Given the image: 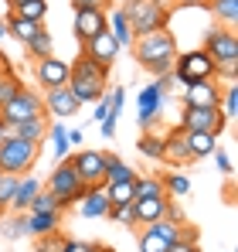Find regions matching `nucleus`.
<instances>
[{"instance_id":"nucleus-1","label":"nucleus","mask_w":238,"mask_h":252,"mask_svg":"<svg viewBox=\"0 0 238 252\" xmlns=\"http://www.w3.org/2000/svg\"><path fill=\"white\" fill-rule=\"evenodd\" d=\"M133 55H136V62L153 75V79H163V75H170V68H174V58H177V38L170 34V28H163V31H150V34H140L133 48H129Z\"/></svg>"},{"instance_id":"nucleus-2","label":"nucleus","mask_w":238,"mask_h":252,"mask_svg":"<svg viewBox=\"0 0 238 252\" xmlns=\"http://www.w3.org/2000/svg\"><path fill=\"white\" fill-rule=\"evenodd\" d=\"M68 89H72V95L79 99V106L85 102H99L106 92H109V68H102V65H95L89 55H82L75 62H68Z\"/></svg>"},{"instance_id":"nucleus-3","label":"nucleus","mask_w":238,"mask_h":252,"mask_svg":"<svg viewBox=\"0 0 238 252\" xmlns=\"http://www.w3.org/2000/svg\"><path fill=\"white\" fill-rule=\"evenodd\" d=\"M119 7H122L126 21H129L133 38L150 34V31H163L167 21H170V7L163 0H122Z\"/></svg>"},{"instance_id":"nucleus-4","label":"nucleus","mask_w":238,"mask_h":252,"mask_svg":"<svg viewBox=\"0 0 238 252\" xmlns=\"http://www.w3.org/2000/svg\"><path fill=\"white\" fill-rule=\"evenodd\" d=\"M44 191L58 201V211H65V208H72V205H79L89 188L79 181V174H75V167H72V160L65 157V160H58L55 170L48 174V188H44Z\"/></svg>"},{"instance_id":"nucleus-5","label":"nucleus","mask_w":238,"mask_h":252,"mask_svg":"<svg viewBox=\"0 0 238 252\" xmlns=\"http://www.w3.org/2000/svg\"><path fill=\"white\" fill-rule=\"evenodd\" d=\"M170 79L180 85L191 82H214V62L204 48H191V51H177L174 58V68H170Z\"/></svg>"},{"instance_id":"nucleus-6","label":"nucleus","mask_w":238,"mask_h":252,"mask_svg":"<svg viewBox=\"0 0 238 252\" xmlns=\"http://www.w3.org/2000/svg\"><path fill=\"white\" fill-rule=\"evenodd\" d=\"M38 154H41V143L21 140V136H3V140H0V174L24 177L28 170L34 167Z\"/></svg>"},{"instance_id":"nucleus-7","label":"nucleus","mask_w":238,"mask_h":252,"mask_svg":"<svg viewBox=\"0 0 238 252\" xmlns=\"http://www.w3.org/2000/svg\"><path fill=\"white\" fill-rule=\"evenodd\" d=\"M174 82L170 75H163V79H153L150 85H143L140 89V95H136V120L143 126V133H153V126H157L160 113H163V106H167V85Z\"/></svg>"},{"instance_id":"nucleus-8","label":"nucleus","mask_w":238,"mask_h":252,"mask_svg":"<svg viewBox=\"0 0 238 252\" xmlns=\"http://www.w3.org/2000/svg\"><path fill=\"white\" fill-rule=\"evenodd\" d=\"M0 116L7 123H24V120H34V116H44V95L31 92V89H17L7 106L0 109Z\"/></svg>"},{"instance_id":"nucleus-9","label":"nucleus","mask_w":238,"mask_h":252,"mask_svg":"<svg viewBox=\"0 0 238 252\" xmlns=\"http://www.w3.org/2000/svg\"><path fill=\"white\" fill-rule=\"evenodd\" d=\"M180 129L184 133H211V136H221V129L228 126V120L218 113V109H201V106H184L180 113Z\"/></svg>"},{"instance_id":"nucleus-10","label":"nucleus","mask_w":238,"mask_h":252,"mask_svg":"<svg viewBox=\"0 0 238 252\" xmlns=\"http://www.w3.org/2000/svg\"><path fill=\"white\" fill-rule=\"evenodd\" d=\"M184 225H187V221H184ZM184 225L167 221V218H160L153 225H143V232H140V252H167L180 239V228H184Z\"/></svg>"},{"instance_id":"nucleus-11","label":"nucleus","mask_w":238,"mask_h":252,"mask_svg":"<svg viewBox=\"0 0 238 252\" xmlns=\"http://www.w3.org/2000/svg\"><path fill=\"white\" fill-rule=\"evenodd\" d=\"M68 160H72V167L85 188L106 184V154L102 150H79V154H68Z\"/></svg>"},{"instance_id":"nucleus-12","label":"nucleus","mask_w":238,"mask_h":252,"mask_svg":"<svg viewBox=\"0 0 238 252\" xmlns=\"http://www.w3.org/2000/svg\"><path fill=\"white\" fill-rule=\"evenodd\" d=\"M204 51L211 55L214 68L218 65H232V62H238V34L228 31V28H211L204 34Z\"/></svg>"},{"instance_id":"nucleus-13","label":"nucleus","mask_w":238,"mask_h":252,"mask_svg":"<svg viewBox=\"0 0 238 252\" xmlns=\"http://www.w3.org/2000/svg\"><path fill=\"white\" fill-rule=\"evenodd\" d=\"M109 24H106V10L102 7H75V41L85 44L92 41L95 34H102Z\"/></svg>"},{"instance_id":"nucleus-14","label":"nucleus","mask_w":238,"mask_h":252,"mask_svg":"<svg viewBox=\"0 0 238 252\" xmlns=\"http://www.w3.org/2000/svg\"><path fill=\"white\" fill-rule=\"evenodd\" d=\"M75 113H79V99L72 95L68 85L48 89V95H44V116H51L55 123H61L65 116H75Z\"/></svg>"},{"instance_id":"nucleus-15","label":"nucleus","mask_w":238,"mask_h":252,"mask_svg":"<svg viewBox=\"0 0 238 252\" xmlns=\"http://www.w3.org/2000/svg\"><path fill=\"white\" fill-rule=\"evenodd\" d=\"M68 62H61V58H41L34 62V79H38L41 89H61V85H68Z\"/></svg>"},{"instance_id":"nucleus-16","label":"nucleus","mask_w":238,"mask_h":252,"mask_svg":"<svg viewBox=\"0 0 238 252\" xmlns=\"http://www.w3.org/2000/svg\"><path fill=\"white\" fill-rule=\"evenodd\" d=\"M163 164H170L174 170L191 164V150H187V133L180 126H174L170 133H163Z\"/></svg>"},{"instance_id":"nucleus-17","label":"nucleus","mask_w":238,"mask_h":252,"mask_svg":"<svg viewBox=\"0 0 238 252\" xmlns=\"http://www.w3.org/2000/svg\"><path fill=\"white\" fill-rule=\"evenodd\" d=\"M82 55H89L95 65H102V68H113V62L119 58V44L116 38L109 34V28L102 31V34H95L92 41H85L82 44Z\"/></svg>"},{"instance_id":"nucleus-18","label":"nucleus","mask_w":238,"mask_h":252,"mask_svg":"<svg viewBox=\"0 0 238 252\" xmlns=\"http://www.w3.org/2000/svg\"><path fill=\"white\" fill-rule=\"evenodd\" d=\"M218 102H221V85L218 82H191V85H184V106L218 109Z\"/></svg>"},{"instance_id":"nucleus-19","label":"nucleus","mask_w":238,"mask_h":252,"mask_svg":"<svg viewBox=\"0 0 238 252\" xmlns=\"http://www.w3.org/2000/svg\"><path fill=\"white\" fill-rule=\"evenodd\" d=\"M38 191H41V181L31 177V174H24V177L17 181V191H14V198H10L7 208L14 211V215H28V205H31V198H34Z\"/></svg>"},{"instance_id":"nucleus-20","label":"nucleus","mask_w":238,"mask_h":252,"mask_svg":"<svg viewBox=\"0 0 238 252\" xmlns=\"http://www.w3.org/2000/svg\"><path fill=\"white\" fill-rule=\"evenodd\" d=\"M106 24H109V34L116 38L119 51H126V48H133V31H129V21H126V14H122V7H113V10H106Z\"/></svg>"},{"instance_id":"nucleus-21","label":"nucleus","mask_w":238,"mask_h":252,"mask_svg":"<svg viewBox=\"0 0 238 252\" xmlns=\"http://www.w3.org/2000/svg\"><path fill=\"white\" fill-rule=\"evenodd\" d=\"M167 205H170V198H140V201H133L136 225H153L160 218H167Z\"/></svg>"},{"instance_id":"nucleus-22","label":"nucleus","mask_w":238,"mask_h":252,"mask_svg":"<svg viewBox=\"0 0 238 252\" xmlns=\"http://www.w3.org/2000/svg\"><path fill=\"white\" fill-rule=\"evenodd\" d=\"M109 208H113V205H109V198H106V184H102V188H89L85 198L79 201V211L85 218H106Z\"/></svg>"},{"instance_id":"nucleus-23","label":"nucleus","mask_w":238,"mask_h":252,"mask_svg":"<svg viewBox=\"0 0 238 252\" xmlns=\"http://www.w3.org/2000/svg\"><path fill=\"white\" fill-rule=\"evenodd\" d=\"M61 225V211H41V215H28V235H55Z\"/></svg>"},{"instance_id":"nucleus-24","label":"nucleus","mask_w":238,"mask_h":252,"mask_svg":"<svg viewBox=\"0 0 238 252\" xmlns=\"http://www.w3.org/2000/svg\"><path fill=\"white\" fill-rule=\"evenodd\" d=\"M48 126H51L48 116H34V120H24V123H14V136L31 140V143H44L48 140Z\"/></svg>"},{"instance_id":"nucleus-25","label":"nucleus","mask_w":238,"mask_h":252,"mask_svg":"<svg viewBox=\"0 0 238 252\" xmlns=\"http://www.w3.org/2000/svg\"><path fill=\"white\" fill-rule=\"evenodd\" d=\"M160 181H163V194H167L170 201L191 198V177H187L184 170H170V174H163Z\"/></svg>"},{"instance_id":"nucleus-26","label":"nucleus","mask_w":238,"mask_h":252,"mask_svg":"<svg viewBox=\"0 0 238 252\" xmlns=\"http://www.w3.org/2000/svg\"><path fill=\"white\" fill-rule=\"evenodd\" d=\"M204 7L214 14V21L228 31H235L238 24V0H204Z\"/></svg>"},{"instance_id":"nucleus-27","label":"nucleus","mask_w":238,"mask_h":252,"mask_svg":"<svg viewBox=\"0 0 238 252\" xmlns=\"http://www.w3.org/2000/svg\"><path fill=\"white\" fill-rule=\"evenodd\" d=\"M187 150H191V160H204L218 150V136L211 133H187Z\"/></svg>"},{"instance_id":"nucleus-28","label":"nucleus","mask_w":238,"mask_h":252,"mask_svg":"<svg viewBox=\"0 0 238 252\" xmlns=\"http://www.w3.org/2000/svg\"><path fill=\"white\" fill-rule=\"evenodd\" d=\"M41 31V24H34V21H24L21 14H10L7 17V38H17L21 44H28L34 34Z\"/></svg>"},{"instance_id":"nucleus-29","label":"nucleus","mask_w":238,"mask_h":252,"mask_svg":"<svg viewBox=\"0 0 238 252\" xmlns=\"http://www.w3.org/2000/svg\"><path fill=\"white\" fill-rule=\"evenodd\" d=\"M24 51H28V55H31L34 62H41V58H51V55H55V34L41 28L38 34H34L31 41L24 44Z\"/></svg>"},{"instance_id":"nucleus-30","label":"nucleus","mask_w":238,"mask_h":252,"mask_svg":"<svg viewBox=\"0 0 238 252\" xmlns=\"http://www.w3.org/2000/svg\"><path fill=\"white\" fill-rule=\"evenodd\" d=\"M136 170L126 160H119L116 154H106V184H119V181H133Z\"/></svg>"},{"instance_id":"nucleus-31","label":"nucleus","mask_w":238,"mask_h":252,"mask_svg":"<svg viewBox=\"0 0 238 252\" xmlns=\"http://www.w3.org/2000/svg\"><path fill=\"white\" fill-rule=\"evenodd\" d=\"M140 198H167L163 194V181L160 174H147V177H136V191H133V201Z\"/></svg>"},{"instance_id":"nucleus-32","label":"nucleus","mask_w":238,"mask_h":252,"mask_svg":"<svg viewBox=\"0 0 238 252\" xmlns=\"http://www.w3.org/2000/svg\"><path fill=\"white\" fill-rule=\"evenodd\" d=\"M136 150H140L147 160H163V136H160L157 129H153V133H143V136L136 140Z\"/></svg>"},{"instance_id":"nucleus-33","label":"nucleus","mask_w":238,"mask_h":252,"mask_svg":"<svg viewBox=\"0 0 238 252\" xmlns=\"http://www.w3.org/2000/svg\"><path fill=\"white\" fill-rule=\"evenodd\" d=\"M48 136H51V150H55V160H65L68 157V126L65 123H51L48 126Z\"/></svg>"},{"instance_id":"nucleus-34","label":"nucleus","mask_w":238,"mask_h":252,"mask_svg":"<svg viewBox=\"0 0 238 252\" xmlns=\"http://www.w3.org/2000/svg\"><path fill=\"white\" fill-rule=\"evenodd\" d=\"M136 177H140V174H136ZM136 177H133V181H119V184H106V198H109V205H126V201H133Z\"/></svg>"},{"instance_id":"nucleus-35","label":"nucleus","mask_w":238,"mask_h":252,"mask_svg":"<svg viewBox=\"0 0 238 252\" xmlns=\"http://www.w3.org/2000/svg\"><path fill=\"white\" fill-rule=\"evenodd\" d=\"M0 235L3 239H24L28 235V215H10V218H0Z\"/></svg>"},{"instance_id":"nucleus-36","label":"nucleus","mask_w":238,"mask_h":252,"mask_svg":"<svg viewBox=\"0 0 238 252\" xmlns=\"http://www.w3.org/2000/svg\"><path fill=\"white\" fill-rule=\"evenodd\" d=\"M17 89H21L17 75L10 72V65H3V68H0V109L7 106V99H10V95H14Z\"/></svg>"},{"instance_id":"nucleus-37","label":"nucleus","mask_w":238,"mask_h":252,"mask_svg":"<svg viewBox=\"0 0 238 252\" xmlns=\"http://www.w3.org/2000/svg\"><path fill=\"white\" fill-rule=\"evenodd\" d=\"M14 14H21L24 21H34V24H41V21H44V14H48V0H28V3H21Z\"/></svg>"},{"instance_id":"nucleus-38","label":"nucleus","mask_w":238,"mask_h":252,"mask_svg":"<svg viewBox=\"0 0 238 252\" xmlns=\"http://www.w3.org/2000/svg\"><path fill=\"white\" fill-rule=\"evenodd\" d=\"M167 252H201V246H198V232L184 225V228H180V239H177V242H174V246H170Z\"/></svg>"},{"instance_id":"nucleus-39","label":"nucleus","mask_w":238,"mask_h":252,"mask_svg":"<svg viewBox=\"0 0 238 252\" xmlns=\"http://www.w3.org/2000/svg\"><path fill=\"white\" fill-rule=\"evenodd\" d=\"M106 218H113L116 225H136V208H133V201H126V205H113Z\"/></svg>"},{"instance_id":"nucleus-40","label":"nucleus","mask_w":238,"mask_h":252,"mask_svg":"<svg viewBox=\"0 0 238 252\" xmlns=\"http://www.w3.org/2000/svg\"><path fill=\"white\" fill-rule=\"evenodd\" d=\"M41 211H58V201H55L44 188H41L38 194L31 198V205H28V215H41Z\"/></svg>"},{"instance_id":"nucleus-41","label":"nucleus","mask_w":238,"mask_h":252,"mask_svg":"<svg viewBox=\"0 0 238 252\" xmlns=\"http://www.w3.org/2000/svg\"><path fill=\"white\" fill-rule=\"evenodd\" d=\"M17 181H21V177H14V174H0V208L3 211H7V205H10L14 191H17Z\"/></svg>"},{"instance_id":"nucleus-42","label":"nucleus","mask_w":238,"mask_h":252,"mask_svg":"<svg viewBox=\"0 0 238 252\" xmlns=\"http://www.w3.org/2000/svg\"><path fill=\"white\" fill-rule=\"evenodd\" d=\"M61 242H65L61 232H55V235H41V239H34V252H58V249H61Z\"/></svg>"},{"instance_id":"nucleus-43","label":"nucleus","mask_w":238,"mask_h":252,"mask_svg":"<svg viewBox=\"0 0 238 252\" xmlns=\"http://www.w3.org/2000/svg\"><path fill=\"white\" fill-rule=\"evenodd\" d=\"M211 157H214V164H218V170H221L225 177H232V170H235V167H232V157H228V154H225L221 147H218V150H214Z\"/></svg>"},{"instance_id":"nucleus-44","label":"nucleus","mask_w":238,"mask_h":252,"mask_svg":"<svg viewBox=\"0 0 238 252\" xmlns=\"http://www.w3.org/2000/svg\"><path fill=\"white\" fill-rule=\"evenodd\" d=\"M109 99H113V109H116V113H122V102H126V89H109Z\"/></svg>"},{"instance_id":"nucleus-45","label":"nucleus","mask_w":238,"mask_h":252,"mask_svg":"<svg viewBox=\"0 0 238 252\" xmlns=\"http://www.w3.org/2000/svg\"><path fill=\"white\" fill-rule=\"evenodd\" d=\"M72 252H102V246H95V242H75Z\"/></svg>"},{"instance_id":"nucleus-46","label":"nucleus","mask_w":238,"mask_h":252,"mask_svg":"<svg viewBox=\"0 0 238 252\" xmlns=\"http://www.w3.org/2000/svg\"><path fill=\"white\" fill-rule=\"evenodd\" d=\"M75 143H85V133L82 129H68V147H75Z\"/></svg>"},{"instance_id":"nucleus-47","label":"nucleus","mask_w":238,"mask_h":252,"mask_svg":"<svg viewBox=\"0 0 238 252\" xmlns=\"http://www.w3.org/2000/svg\"><path fill=\"white\" fill-rule=\"evenodd\" d=\"M3 136H14V123H7V120L0 116V140H3Z\"/></svg>"},{"instance_id":"nucleus-48","label":"nucleus","mask_w":238,"mask_h":252,"mask_svg":"<svg viewBox=\"0 0 238 252\" xmlns=\"http://www.w3.org/2000/svg\"><path fill=\"white\" fill-rule=\"evenodd\" d=\"M72 3H75V7H102L106 0H72Z\"/></svg>"},{"instance_id":"nucleus-49","label":"nucleus","mask_w":238,"mask_h":252,"mask_svg":"<svg viewBox=\"0 0 238 252\" xmlns=\"http://www.w3.org/2000/svg\"><path fill=\"white\" fill-rule=\"evenodd\" d=\"M174 3H180V7H204V0H174Z\"/></svg>"},{"instance_id":"nucleus-50","label":"nucleus","mask_w":238,"mask_h":252,"mask_svg":"<svg viewBox=\"0 0 238 252\" xmlns=\"http://www.w3.org/2000/svg\"><path fill=\"white\" fill-rule=\"evenodd\" d=\"M72 249H75V239H65V242H61V249H58V252H72Z\"/></svg>"},{"instance_id":"nucleus-51","label":"nucleus","mask_w":238,"mask_h":252,"mask_svg":"<svg viewBox=\"0 0 238 252\" xmlns=\"http://www.w3.org/2000/svg\"><path fill=\"white\" fill-rule=\"evenodd\" d=\"M0 38H7V21L0 17Z\"/></svg>"},{"instance_id":"nucleus-52","label":"nucleus","mask_w":238,"mask_h":252,"mask_svg":"<svg viewBox=\"0 0 238 252\" xmlns=\"http://www.w3.org/2000/svg\"><path fill=\"white\" fill-rule=\"evenodd\" d=\"M7 3H10V7L17 10V7H21V3H28V0H7Z\"/></svg>"},{"instance_id":"nucleus-53","label":"nucleus","mask_w":238,"mask_h":252,"mask_svg":"<svg viewBox=\"0 0 238 252\" xmlns=\"http://www.w3.org/2000/svg\"><path fill=\"white\" fill-rule=\"evenodd\" d=\"M3 62H7V58H3V55H0V68H3Z\"/></svg>"},{"instance_id":"nucleus-54","label":"nucleus","mask_w":238,"mask_h":252,"mask_svg":"<svg viewBox=\"0 0 238 252\" xmlns=\"http://www.w3.org/2000/svg\"><path fill=\"white\" fill-rule=\"evenodd\" d=\"M0 218H3V208H0Z\"/></svg>"},{"instance_id":"nucleus-55","label":"nucleus","mask_w":238,"mask_h":252,"mask_svg":"<svg viewBox=\"0 0 238 252\" xmlns=\"http://www.w3.org/2000/svg\"><path fill=\"white\" fill-rule=\"evenodd\" d=\"M225 252H235V249H225Z\"/></svg>"},{"instance_id":"nucleus-56","label":"nucleus","mask_w":238,"mask_h":252,"mask_svg":"<svg viewBox=\"0 0 238 252\" xmlns=\"http://www.w3.org/2000/svg\"><path fill=\"white\" fill-rule=\"evenodd\" d=\"M119 3H122V0H119Z\"/></svg>"}]
</instances>
